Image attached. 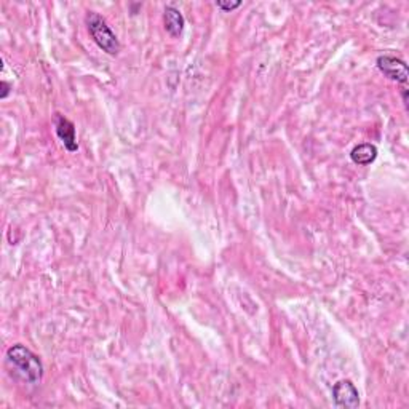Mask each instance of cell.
<instances>
[{
	"mask_svg": "<svg viewBox=\"0 0 409 409\" xmlns=\"http://www.w3.org/2000/svg\"><path fill=\"white\" fill-rule=\"evenodd\" d=\"M6 361L10 363V366L15 369L16 376L23 382L37 383L42 382L43 377V363L40 356L36 355L31 349L26 347L23 344H15L6 350Z\"/></svg>",
	"mask_w": 409,
	"mask_h": 409,
	"instance_id": "1",
	"label": "cell"
},
{
	"mask_svg": "<svg viewBox=\"0 0 409 409\" xmlns=\"http://www.w3.org/2000/svg\"><path fill=\"white\" fill-rule=\"evenodd\" d=\"M0 87H2V93H0V98H2V99H5V98H6V96H9V94H10V89H11L13 87L10 85V83H9V82H5V80H2V82H0Z\"/></svg>",
	"mask_w": 409,
	"mask_h": 409,
	"instance_id": "9",
	"label": "cell"
},
{
	"mask_svg": "<svg viewBox=\"0 0 409 409\" xmlns=\"http://www.w3.org/2000/svg\"><path fill=\"white\" fill-rule=\"evenodd\" d=\"M332 401L336 408L342 409H355L360 406V393L355 383L349 379L337 381L332 386Z\"/></svg>",
	"mask_w": 409,
	"mask_h": 409,
	"instance_id": "4",
	"label": "cell"
},
{
	"mask_svg": "<svg viewBox=\"0 0 409 409\" xmlns=\"http://www.w3.org/2000/svg\"><path fill=\"white\" fill-rule=\"evenodd\" d=\"M350 158L355 165L368 166L377 158V147L374 144H369V143L358 144L354 147V149H351Z\"/></svg>",
	"mask_w": 409,
	"mask_h": 409,
	"instance_id": "7",
	"label": "cell"
},
{
	"mask_svg": "<svg viewBox=\"0 0 409 409\" xmlns=\"http://www.w3.org/2000/svg\"><path fill=\"white\" fill-rule=\"evenodd\" d=\"M85 21H87L89 36H92L94 43L98 45L104 53L111 56H117L121 50V45L117 36H115L114 31L111 29V26L107 24L106 19L102 18L99 13L88 11Z\"/></svg>",
	"mask_w": 409,
	"mask_h": 409,
	"instance_id": "2",
	"label": "cell"
},
{
	"mask_svg": "<svg viewBox=\"0 0 409 409\" xmlns=\"http://www.w3.org/2000/svg\"><path fill=\"white\" fill-rule=\"evenodd\" d=\"M377 69L387 77V79L393 80L396 83H401V85H406L408 79H409V70H408V64L396 58L395 55H388L383 53L381 56H377L376 60Z\"/></svg>",
	"mask_w": 409,
	"mask_h": 409,
	"instance_id": "3",
	"label": "cell"
},
{
	"mask_svg": "<svg viewBox=\"0 0 409 409\" xmlns=\"http://www.w3.org/2000/svg\"><path fill=\"white\" fill-rule=\"evenodd\" d=\"M240 5H241L240 0H235V2H226V0H217V2H216L217 9L222 10V11H234L235 9H239Z\"/></svg>",
	"mask_w": 409,
	"mask_h": 409,
	"instance_id": "8",
	"label": "cell"
},
{
	"mask_svg": "<svg viewBox=\"0 0 409 409\" xmlns=\"http://www.w3.org/2000/svg\"><path fill=\"white\" fill-rule=\"evenodd\" d=\"M163 26L165 31L168 32L171 37H179L182 34L184 26H185V19L182 16V13L179 11L176 6L173 5H166L163 10Z\"/></svg>",
	"mask_w": 409,
	"mask_h": 409,
	"instance_id": "6",
	"label": "cell"
},
{
	"mask_svg": "<svg viewBox=\"0 0 409 409\" xmlns=\"http://www.w3.org/2000/svg\"><path fill=\"white\" fill-rule=\"evenodd\" d=\"M55 130L56 136L64 146V149L67 152H77L79 151V143H77V134H75V125L74 121H70L67 117H64L62 114H55Z\"/></svg>",
	"mask_w": 409,
	"mask_h": 409,
	"instance_id": "5",
	"label": "cell"
}]
</instances>
